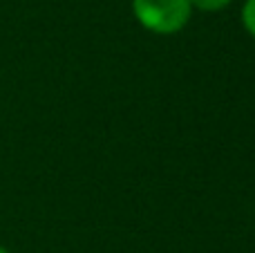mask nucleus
Here are the masks:
<instances>
[{
	"label": "nucleus",
	"instance_id": "obj_3",
	"mask_svg": "<svg viewBox=\"0 0 255 253\" xmlns=\"http://www.w3.org/2000/svg\"><path fill=\"white\" fill-rule=\"evenodd\" d=\"M190 7L199 9V11H220V9L229 7L231 0H188Z\"/></svg>",
	"mask_w": 255,
	"mask_h": 253
},
{
	"label": "nucleus",
	"instance_id": "obj_1",
	"mask_svg": "<svg viewBox=\"0 0 255 253\" xmlns=\"http://www.w3.org/2000/svg\"><path fill=\"white\" fill-rule=\"evenodd\" d=\"M132 13L143 29L170 36L188 25L193 7L188 0H132Z\"/></svg>",
	"mask_w": 255,
	"mask_h": 253
},
{
	"label": "nucleus",
	"instance_id": "obj_4",
	"mask_svg": "<svg viewBox=\"0 0 255 253\" xmlns=\"http://www.w3.org/2000/svg\"><path fill=\"white\" fill-rule=\"evenodd\" d=\"M0 253H9V249H7V247H2V245H0Z\"/></svg>",
	"mask_w": 255,
	"mask_h": 253
},
{
	"label": "nucleus",
	"instance_id": "obj_2",
	"mask_svg": "<svg viewBox=\"0 0 255 253\" xmlns=\"http://www.w3.org/2000/svg\"><path fill=\"white\" fill-rule=\"evenodd\" d=\"M242 25L255 38V0H244L242 4Z\"/></svg>",
	"mask_w": 255,
	"mask_h": 253
}]
</instances>
